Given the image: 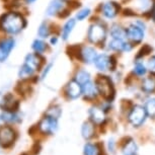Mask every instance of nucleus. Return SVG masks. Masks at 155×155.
Wrapping results in <instances>:
<instances>
[{"mask_svg":"<svg viewBox=\"0 0 155 155\" xmlns=\"http://www.w3.org/2000/svg\"><path fill=\"white\" fill-rule=\"evenodd\" d=\"M87 41L94 47H106L109 39V27L104 20L98 19L90 23L86 34Z\"/></svg>","mask_w":155,"mask_h":155,"instance_id":"f257e3e1","label":"nucleus"},{"mask_svg":"<svg viewBox=\"0 0 155 155\" xmlns=\"http://www.w3.org/2000/svg\"><path fill=\"white\" fill-rule=\"evenodd\" d=\"M25 25H27V20L21 14L16 12L3 14L0 18V28L10 35L18 34L25 28Z\"/></svg>","mask_w":155,"mask_h":155,"instance_id":"f03ea898","label":"nucleus"},{"mask_svg":"<svg viewBox=\"0 0 155 155\" xmlns=\"http://www.w3.org/2000/svg\"><path fill=\"white\" fill-rule=\"evenodd\" d=\"M94 82L98 94L107 102L113 101L116 96V89L112 78L107 75L99 74L96 76Z\"/></svg>","mask_w":155,"mask_h":155,"instance_id":"7ed1b4c3","label":"nucleus"},{"mask_svg":"<svg viewBox=\"0 0 155 155\" xmlns=\"http://www.w3.org/2000/svg\"><path fill=\"white\" fill-rule=\"evenodd\" d=\"M155 6V0H127V8L123 11L131 12V15H147Z\"/></svg>","mask_w":155,"mask_h":155,"instance_id":"20e7f679","label":"nucleus"},{"mask_svg":"<svg viewBox=\"0 0 155 155\" xmlns=\"http://www.w3.org/2000/svg\"><path fill=\"white\" fill-rule=\"evenodd\" d=\"M117 58L115 55H110L107 53H101L96 57L93 65L98 71L107 72V71H115L117 68Z\"/></svg>","mask_w":155,"mask_h":155,"instance_id":"39448f33","label":"nucleus"},{"mask_svg":"<svg viewBox=\"0 0 155 155\" xmlns=\"http://www.w3.org/2000/svg\"><path fill=\"white\" fill-rule=\"evenodd\" d=\"M123 11L122 5L117 1H106L99 5V14L102 18L107 20H113L119 16V14Z\"/></svg>","mask_w":155,"mask_h":155,"instance_id":"423d86ee","label":"nucleus"},{"mask_svg":"<svg viewBox=\"0 0 155 155\" xmlns=\"http://www.w3.org/2000/svg\"><path fill=\"white\" fill-rule=\"evenodd\" d=\"M69 0H52L46 9V14L48 16L59 15V17H66L69 15Z\"/></svg>","mask_w":155,"mask_h":155,"instance_id":"0eeeda50","label":"nucleus"},{"mask_svg":"<svg viewBox=\"0 0 155 155\" xmlns=\"http://www.w3.org/2000/svg\"><path fill=\"white\" fill-rule=\"evenodd\" d=\"M106 48L107 51L113 53H130L133 51L135 46L128 40H118V39H107Z\"/></svg>","mask_w":155,"mask_h":155,"instance_id":"6e6552de","label":"nucleus"},{"mask_svg":"<svg viewBox=\"0 0 155 155\" xmlns=\"http://www.w3.org/2000/svg\"><path fill=\"white\" fill-rule=\"evenodd\" d=\"M126 34H127V40L134 46L141 45L145 38V30L136 25L134 21L129 23L126 27Z\"/></svg>","mask_w":155,"mask_h":155,"instance_id":"1a4fd4ad","label":"nucleus"},{"mask_svg":"<svg viewBox=\"0 0 155 155\" xmlns=\"http://www.w3.org/2000/svg\"><path fill=\"white\" fill-rule=\"evenodd\" d=\"M148 117L145 107L139 106V104H133L128 114V120L134 127H140L144 124L146 118Z\"/></svg>","mask_w":155,"mask_h":155,"instance_id":"9d476101","label":"nucleus"},{"mask_svg":"<svg viewBox=\"0 0 155 155\" xmlns=\"http://www.w3.org/2000/svg\"><path fill=\"white\" fill-rule=\"evenodd\" d=\"M98 51L94 46L83 45L79 47L77 59L86 65H91L94 63L96 57L98 56Z\"/></svg>","mask_w":155,"mask_h":155,"instance_id":"9b49d317","label":"nucleus"},{"mask_svg":"<svg viewBox=\"0 0 155 155\" xmlns=\"http://www.w3.org/2000/svg\"><path fill=\"white\" fill-rule=\"evenodd\" d=\"M17 135L15 131L8 126L0 127V146L3 148H9L14 144Z\"/></svg>","mask_w":155,"mask_h":155,"instance_id":"f8f14e48","label":"nucleus"},{"mask_svg":"<svg viewBox=\"0 0 155 155\" xmlns=\"http://www.w3.org/2000/svg\"><path fill=\"white\" fill-rule=\"evenodd\" d=\"M38 126H39L40 132L48 134V135H52V134L56 132L58 129V120L45 116V118L42 119V121L39 123Z\"/></svg>","mask_w":155,"mask_h":155,"instance_id":"ddd939ff","label":"nucleus"},{"mask_svg":"<svg viewBox=\"0 0 155 155\" xmlns=\"http://www.w3.org/2000/svg\"><path fill=\"white\" fill-rule=\"evenodd\" d=\"M65 94L69 99H77L82 95V85L77 80H70L65 87Z\"/></svg>","mask_w":155,"mask_h":155,"instance_id":"4468645a","label":"nucleus"},{"mask_svg":"<svg viewBox=\"0 0 155 155\" xmlns=\"http://www.w3.org/2000/svg\"><path fill=\"white\" fill-rule=\"evenodd\" d=\"M89 120L94 125H101L106 123L107 117H106V110L102 109L101 107L93 106L88 110Z\"/></svg>","mask_w":155,"mask_h":155,"instance_id":"2eb2a0df","label":"nucleus"},{"mask_svg":"<svg viewBox=\"0 0 155 155\" xmlns=\"http://www.w3.org/2000/svg\"><path fill=\"white\" fill-rule=\"evenodd\" d=\"M44 63V58L41 56L40 54L37 53H31L28 54L27 57L25 59V63L28 67H30L31 70H34L35 72H37L38 70L41 69Z\"/></svg>","mask_w":155,"mask_h":155,"instance_id":"dca6fc26","label":"nucleus"},{"mask_svg":"<svg viewBox=\"0 0 155 155\" xmlns=\"http://www.w3.org/2000/svg\"><path fill=\"white\" fill-rule=\"evenodd\" d=\"M0 107L2 110H6V112H11V113H16L17 110L19 107V101H15L13 98L12 94H7L5 95L3 98L0 101Z\"/></svg>","mask_w":155,"mask_h":155,"instance_id":"f3484780","label":"nucleus"},{"mask_svg":"<svg viewBox=\"0 0 155 155\" xmlns=\"http://www.w3.org/2000/svg\"><path fill=\"white\" fill-rule=\"evenodd\" d=\"M15 41L12 38L9 39H4L0 42V62H4L9 56L11 50L14 48Z\"/></svg>","mask_w":155,"mask_h":155,"instance_id":"a211bd4d","label":"nucleus"},{"mask_svg":"<svg viewBox=\"0 0 155 155\" xmlns=\"http://www.w3.org/2000/svg\"><path fill=\"white\" fill-rule=\"evenodd\" d=\"M109 37L112 39L118 40H127V34H126V27L122 25L119 22H114L109 28Z\"/></svg>","mask_w":155,"mask_h":155,"instance_id":"6ab92c4d","label":"nucleus"},{"mask_svg":"<svg viewBox=\"0 0 155 155\" xmlns=\"http://www.w3.org/2000/svg\"><path fill=\"white\" fill-rule=\"evenodd\" d=\"M82 95L87 101H93V99L97 97L98 91L97 88H96L95 82L90 80L88 82L84 83L82 85Z\"/></svg>","mask_w":155,"mask_h":155,"instance_id":"aec40b11","label":"nucleus"},{"mask_svg":"<svg viewBox=\"0 0 155 155\" xmlns=\"http://www.w3.org/2000/svg\"><path fill=\"white\" fill-rule=\"evenodd\" d=\"M148 69L146 66V63H144V59H137L134 60V66H133V74L137 77H143L147 74Z\"/></svg>","mask_w":155,"mask_h":155,"instance_id":"412c9836","label":"nucleus"},{"mask_svg":"<svg viewBox=\"0 0 155 155\" xmlns=\"http://www.w3.org/2000/svg\"><path fill=\"white\" fill-rule=\"evenodd\" d=\"M141 89L147 94L155 92V77L154 76H149L144 77L141 81Z\"/></svg>","mask_w":155,"mask_h":155,"instance_id":"4be33fe9","label":"nucleus"},{"mask_svg":"<svg viewBox=\"0 0 155 155\" xmlns=\"http://www.w3.org/2000/svg\"><path fill=\"white\" fill-rule=\"evenodd\" d=\"M76 21H77L76 18H69L64 23L62 30H61V37H62L63 41H67L69 39L70 35H71L76 25Z\"/></svg>","mask_w":155,"mask_h":155,"instance_id":"5701e85b","label":"nucleus"},{"mask_svg":"<svg viewBox=\"0 0 155 155\" xmlns=\"http://www.w3.org/2000/svg\"><path fill=\"white\" fill-rule=\"evenodd\" d=\"M81 134H82L83 138L86 140L93 138V137H94V134H95L94 124H93L91 121L84 122L82 124V127H81Z\"/></svg>","mask_w":155,"mask_h":155,"instance_id":"b1692460","label":"nucleus"},{"mask_svg":"<svg viewBox=\"0 0 155 155\" xmlns=\"http://www.w3.org/2000/svg\"><path fill=\"white\" fill-rule=\"evenodd\" d=\"M74 79L77 80L81 85H83L84 83H86V82H88V81L91 80V75H90V73L87 71V70L81 68V69L76 71Z\"/></svg>","mask_w":155,"mask_h":155,"instance_id":"393cba45","label":"nucleus"},{"mask_svg":"<svg viewBox=\"0 0 155 155\" xmlns=\"http://www.w3.org/2000/svg\"><path fill=\"white\" fill-rule=\"evenodd\" d=\"M31 48H33V50L36 52L37 54L42 55V54L45 53L47 50H48V45H47V43L44 42L43 40L37 39V40H35L33 42Z\"/></svg>","mask_w":155,"mask_h":155,"instance_id":"a878e982","label":"nucleus"},{"mask_svg":"<svg viewBox=\"0 0 155 155\" xmlns=\"http://www.w3.org/2000/svg\"><path fill=\"white\" fill-rule=\"evenodd\" d=\"M52 31H51V27H50L49 22L44 21L40 25L39 28H38V35L41 39H47V38L50 37Z\"/></svg>","mask_w":155,"mask_h":155,"instance_id":"bb28decb","label":"nucleus"},{"mask_svg":"<svg viewBox=\"0 0 155 155\" xmlns=\"http://www.w3.org/2000/svg\"><path fill=\"white\" fill-rule=\"evenodd\" d=\"M137 153V145L132 139H129L128 142L125 143L123 147V154L124 155H136Z\"/></svg>","mask_w":155,"mask_h":155,"instance_id":"cd10ccee","label":"nucleus"},{"mask_svg":"<svg viewBox=\"0 0 155 155\" xmlns=\"http://www.w3.org/2000/svg\"><path fill=\"white\" fill-rule=\"evenodd\" d=\"M101 150L98 144H91L87 143L84 146V155H101Z\"/></svg>","mask_w":155,"mask_h":155,"instance_id":"c85d7f7f","label":"nucleus"},{"mask_svg":"<svg viewBox=\"0 0 155 155\" xmlns=\"http://www.w3.org/2000/svg\"><path fill=\"white\" fill-rule=\"evenodd\" d=\"M1 119H2V121L7 122V123H19V122H21V119H20L15 113H11V112H5L4 114H2Z\"/></svg>","mask_w":155,"mask_h":155,"instance_id":"c756f323","label":"nucleus"},{"mask_svg":"<svg viewBox=\"0 0 155 155\" xmlns=\"http://www.w3.org/2000/svg\"><path fill=\"white\" fill-rule=\"evenodd\" d=\"M145 110L147 112L148 117H150L152 119H155V98H149L147 101L145 102Z\"/></svg>","mask_w":155,"mask_h":155,"instance_id":"7c9ffc66","label":"nucleus"},{"mask_svg":"<svg viewBox=\"0 0 155 155\" xmlns=\"http://www.w3.org/2000/svg\"><path fill=\"white\" fill-rule=\"evenodd\" d=\"M91 14V9L88 7H84V8H81L76 12V15H75V18L76 20L78 21H83L84 19L88 18Z\"/></svg>","mask_w":155,"mask_h":155,"instance_id":"2f4dec72","label":"nucleus"},{"mask_svg":"<svg viewBox=\"0 0 155 155\" xmlns=\"http://www.w3.org/2000/svg\"><path fill=\"white\" fill-rule=\"evenodd\" d=\"M61 113H62V110H61L60 107L58 106H54L52 107H50V109L47 110L45 116L47 117H51V118H54V119H59L60 116H61Z\"/></svg>","mask_w":155,"mask_h":155,"instance_id":"473e14b6","label":"nucleus"},{"mask_svg":"<svg viewBox=\"0 0 155 155\" xmlns=\"http://www.w3.org/2000/svg\"><path fill=\"white\" fill-rule=\"evenodd\" d=\"M152 50H153V49H152L150 46L144 45L138 51V53H137V55H136V58H137V59H144L146 56H148V55L151 54Z\"/></svg>","mask_w":155,"mask_h":155,"instance_id":"72a5a7b5","label":"nucleus"},{"mask_svg":"<svg viewBox=\"0 0 155 155\" xmlns=\"http://www.w3.org/2000/svg\"><path fill=\"white\" fill-rule=\"evenodd\" d=\"M146 66H147L148 72L155 77V55H151L148 58L147 62H146Z\"/></svg>","mask_w":155,"mask_h":155,"instance_id":"f704fd0d","label":"nucleus"},{"mask_svg":"<svg viewBox=\"0 0 155 155\" xmlns=\"http://www.w3.org/2000/svg\"><path fill=\"white\" fill-rule=\"evenodd\" d=\"M52 66H53V63H50V64H48V65L45 67V68H44L43 72H42V75H41V79H45V78L47 77L48 73L51 71Z\"/></svg>","mask_w":155,"mask_h":155,"instance_id":"c9c22d12","label":"nucleus"},{"mask_svg":"<svg viewBox=\"0 0 155 155\" xmlns=\"http://www.w3.org/2000/svg\"><path fill=\"white\" fill-rule=\"evenodd\" d=\"M41 149H42V147H41V144H40L39 142H36L34 144L33 147H31V152H33L34 155H37V154L40 153Z\"/></svg>","mask_w":155,"mask_h":155,"instance_id":"e433bc0d","label":"nucleus"},{"mask_svg":"<svg viewBox=\"0 0 155 155\" xmlns=\"http://www.w3.org/2000/svg\"><path fill=\"white\" fill-rule=\"evenodd\" d=\"M57 43H58V37L53 36L51 39H50V44H51L52 46H56Z\"/></svg>","mask_w":155,"mask_h":155,"instance_id":"4c0bfd02","label":"nucleus"},{"mask_svg":"<svg viewBox=\"0 0 155 155\" xmlns=\"http://www.w3.org/2000/svg\"><path fill=\"white\" fill-rule=\"evenodd\" d=\"M149 17L151 18V20H153V21L155 22V6L153 7V9L151 10L150 14H149Z\"/></svg>","mask_w":155,"mask_h":155,"instance_id":"58836bf2","label":"nucleus"},{"mask_svg":"<svg viewBox=\"0 0 155 155\" xmlns=\"http://www.w3.org/2000/svg\"><path fill=\"white\" fill-rule=\"evenodd\" d=\"M109 148H110V150L114 152L115 151V144H114V141H110L109 143Z\"/></svg>","mask_w":155,"mask_h":155,"instance_id":"ea45409f","label":"nucleus"},{"mask_svg":"<svg viewBox=\"0 0 155 155\" xmlns=\"http://www.w3.org/2000/svg\"><path fill=\"white\" fill-rule=\"evenodd\" d=\"M34 1H36V0H27L28 3H31V2H34Z\"/></svg>","mask_w":155,"mask_h":155,"instance_id":"a19ab883","label":"nucleus"},{"mask_svg":"<svg viewBox=\"0 0 155 155\" xmlns=\"http://www.w3.org/2000/svg\"><path fill=\"white\" fill-rule=\"evenodd\" d=\"M2 121V119H1V116H0V122H1Z\"/></svg>","mask_w":155,"mask_h":155,"instance_id":"79ce46f5","label":"nucleus"},{"mask_svg":"<svg viewBox=\"0 0 155 155\" xmlns=\"http://www.w3.org/2000/svg\"><path fill=\"white\" fill-rule=\"evenodd\" d=\"M22 155H28V154H22Z\"/></svg>","mask_w":155,"mask_h":155,"instance_id":"37998d69","label":"nucleus"}]
</instances>
